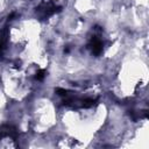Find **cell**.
<instances>
[{
    "label": "cell",
    "instance_id": "obj_2",
    "mask_svg": "<svg viewBox=\"0 0 149 149\" xmlns=\"http://www.w3.org/2000/svg\"><path fill=\"white\" fill-rule=\"evenodd\" d=\"M44 76H45V70H44V69H40V70L36 71V73H35V79L42 80V79L44 78Z\"/></svg>",
    "mask_w": 149,
    "mask_h": 149
},
{
    "label": "cell",
    "instance_id": "obj_1",
    "mask_svg": "<svg viewBox=\"0 0 149 149\" xmlns=\"http://www.w3.org/2000/svg\"><path fill=\"white\" fill-rule=\"evenodd\" d=\"M88 48L91 49V51H92L93 55L98 56V55H100L102 52V48H104L102 41L100 38H98L97 36H94V37L91 38V41L88 43Z\"/></svg>",
    "mask_w": 149,
    "mask_h": 149
},
{
    "label": "cell",
    "instance_id": "obj_3",
    "mask_svg": "<svg viewBox=\"0 0 149 149\" xmlns=\"http://www.w3.org/2000/svg\"><path fill=\"white\" fill-rule=\"evenodd\" d=\"M1 50H2V41L0 38V52H1Z\"/></svg>",
    "mask_w": 149,
    "mask_h": 149
}]
</instances>
